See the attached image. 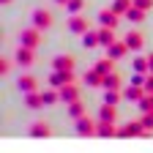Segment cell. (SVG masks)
<instances>
[{"instance_id":"cell-3","label":"cell","mask_w":153,"mask_h":153,"mask_svg":"<svg viewBox=\"0 0 153 153\" xmlns=\"http://www.w3.org/2000/svg\"><path fill=\"white\" fill-rule=\"evenodd\" d=\"M74 82V71H55L49 76V85L52 88H63V85H71Z\"/></svg>"},{"instance_id":"cell-19","label":"cell","mask_w":153,"mask_h":153,"mask_svg":"<svg viewBox=\"0 0 153 153\" xmlns=\"http://www.w3.org/2000/svg\"><path fill=\"white\" fill-rule=\"evenodd\" d=\"M101 41H99V30H88V33H82V47H88V49H93V47H99Z\"/></svg>"},{"instance_id":"cell-14","label":"cell","mask_w":153,"mask_h":153,"mask_svg":"<svg viewBox=\"0 0 153 153\" xmlns=\"http://www.w3.org/2000/svg\"><path fill=\"white\" fill-rule=\"evenodd\" d=\"M22 47H30V49L38 47V27H30L22 33Z\"/></svg>"},{"instance_id":"cell-18","label":"cell","mask_w":153,"mask_h":153,"mask_svg":"<svg viewBox=\"0 0 153 153\" xmlns=\"http://www.w3.org/2000/svg\"><path fill=\"white\" fill-rule=\"evenodd\" d=\"M25 104L30 107V109H41V104H44V96L41 93H25Z\"/></svg>"},{"instance_id":"cell-16","label":"cell","mask_w":153,"mask_h":153,"mask_svg":"<svg viewBox=\"0 0 153 153\" xmlns=\"http://www.w3.org/2000/svg\"><path fill=\"white\" fill-rule=\"evenodd\" d=\"M99 120H107V123H115V120H118V109H115V104H104L101 107Z\"/></svg>"},{"instance_id":"cell-33","label":"cell","mask_w":153,"mask_h":153,"mask_svg":"<svg viewBox=\"0 0 153 153\" xmlns=\"http://www.w3.org/2000/svg\"><path fill=\"white\" fill-rule=\"evenodd\" d=\"M8 71H11V60H6V57H3V60H0V74L6 76Z\"/></svg>"},{"instance_id":"cell-37","label":"cell","mask_w":153,"mask_h":153,"mask_svg":"<svg viewBox=\"0 0 153 153\" xmlns=\"http://www.w3.org/2000/svg\"><path fill=\"white\" fill-rule=\"evenodd\" d=\"M3 3H11V0H3Z\"/></svg>"},{"instance_id":"cell-34","label":"cell","mask_w":153,"mask_h":153,"mask_svg":"<svg viewBox=\"0 0 153 153\" xmlns=\"http://www.w3.org/2000/svg\"><path fill=\"white\" fill-rule=\"evenodd\" d=\"M145 90H148V93H153V74H148V76H145Z\"/></svg>"},{"instance_id":"cell-22","label":"cell","mask_w":153,"mask_h":153,"mask_svg":"<svg viewBox=\"0 0 153 153\" xmlns=\"http://www.w3.org/2000/svg\"><path fill=\"white\" fill-rule=\"evenodd\" d=\"M131 6H134V0H115V3H112V11L118 14V16H126V11Z\"/></svg>"},{"instance_id":"cell-10","label":"cell","mask_w":153,"mask_h":153,"mask_svg":"<svg viewBox=\"0 0 153 153\" xmlns=\"http://www.w3.org/2000/svg\"><path fill=\"white\" fill-rule=\"evenodd\" d=\"M55 71H74V57L71 55H57L55 60H52Z\"/></svg>"},{"instance_id":"cell-17","label":"cell","mask_w":153,"mask_h":153,"mask_svg":"<svg viewBox=\"0 0 153 153\" xmlns=\"http://www.w3.org/2000/svg\"><path fill=\"white\" fill-rule=\"evenodd\" d=\"M99 41L104 44V47H109V44H115V27H99Z\"/></svg>"},{"instance_id":"cell-32","label":"cell","mask_w":153,"mask_h":153,"mask_svg":"<svg viewBox=\"0 0 153 153\" xmlns=\"http://www.w3.org/2000/svg\"><path fill=\"white\" fill-rule=\"evenodd\" d=\"M134 6H137V8H142V11H148V8L153 6V0H134Z\"/></svg>"},{"instance_id":"cell-2","label":"cell","mask_w":153,"mask_h":153,"mask_svg":"<svg viewBox=\"0 0 153 153\" xmlns=\"http://www.w3.org/2000/svg\"><path fill=\"white\" fill-rule=\"evenodd\" d=\"M90 27H88V19L85 16H79V14H74L71 19H68V33H74V36H82V33H88Z\"/></svg>"},{"instance_id":"cell-15","label":"cell","mask_w":153,"mask_h":153,"mask_svg":"<svg viewBox=\"0 0 153 153\" xmlns=\"http://www.w3.org/2000/svg\"><path fill=\"white\" fill-rule=\"evenodd\" d=\"M16 85H19V90H22V93H33L38 82H36V76H30V74H22V76H19V82H16Z\"/></svg>"},{"instance_id":"cell-13","label":"cell","mask_w":153,"mask_h":153,"mask_svg":"<svg viewBox=\"0 0 153 153\" xmlns=\"http://www.w3.org/2000/svg\"><path fill=\"white\" fill-rule=\"evenodd\" d=\"M96 134H99V137H118V128H115V123L99 120L96 123Z\"/></svg>"},{"instance_id":"cell-26","label":"cell","mask_w":153,"mask_h":153,"mask_svg":"<svg viewBox=\"0 0 153 153\" xmlns=\"http://www.w3.org/2000/svg\"><path fill=\"white\" fill-rule=\"evenodd\" d=\"M126 19H131V22H142V19H145V11L137 8V6H131V8L126 11Z\"/></svg>"},{"instance_id":"cell-7","label":"cell","mask_w":153,"mask_h":153,"mask_svg":"<svg viewBox=\"0 0 153 153\" xmlns=\"http://www.w3.org/2000/svg\"><path fill=\"white\" fill-rule=\"evenodd\" d=\"M145 96H148V90H145L142 85H134V82H131V88L123 90V99H126V101H142Z\"/></svg>"},{"instance_id":"cell-21","label":"cell","mask_w":153,"mask_h":153,"mask_svg":"<svg viewBox=\"0 0 153 153\" xmlns=\"http://www.w3.org/2000/svg\"><path fill=\"white\" fill-rule=\"evenodd\" d=\"M49 134H52V128L47 123H33L30 126V137H49Z\"/></svg>"},{"instance_id":"cell-11","label":"cell","mask_w":153,"mask_h":153,"mask_svg":"<svg viewBox=\"0 0 153 153\" xmlns=\"http://www.w3.org/2000/svg\"><path fill=\"white\" fill-rule=\"evenodd\" d=\"M33 60H36V57H33V49H30V47H19V49H16V63H19V66L27 68V66H33Z\"/></svg>"},{"instance_id":"cell-29","label":"cell","mask_w":153,"mask_h":153,"mask_svg":"<svg viewBox=\"0 0 153 153\" xmlns=\"http://www.w3.org/2000/svg\"><path fill=\"white\" fill-rule=\"evenodd\" d=\"M41 96H44V104H57L60 101V90H47Z\"/></svg>"},{"instance_id":"cell-4","label":"cell","mask_w":153,"mask_h":153,"mask_svg":"<svg viewBox=\"0 0 153 153\" xmlns=\"http://www.w3.org/2000/svg\"><path fill=\"white\" fill-rule=\"evenodd\" d=\"M76 123V134H79V137H90V134H96V123L88 118V115H82L79 120H74Z\"/></svg>"},{"instance_id":"cell-20","label":"cell","mask_w":153,"mask_h":153,"mask_svg":"<svg viewBox=\"0 0 153 153\" xmlns=\"http://www.w3.org/2000/svg\"><path fill=\"white\" fill-rule=\"evenodd\" d=\"M85 82H88V85H93V88H104V74H99V71L93 68V71H88V74H85Z\"/></svg>"},{"instance_id":"cell-1","label":"cell","mask_w":153,"mask_h":153,"mask_svg":"<svg viewBox=\"0 0 153 153\" xmlns=\"http://www.w3.org/2000/svg\"><path fill=\"white\" fill-rule=\"evenodd\" d=\"M145 126H142V120H134V123H126L123 128H118V137H123V140H128V137H145Z\"/></svg>"},{"instance_id":"cell-12","label":"cell","mask_w":153,"mask_h":153,"mask_svg":"<svg viewBox=\"0 0 153 153\" xmlns=\"http://www.w3.org/2000/svg\"><path fill=\"white\" fill-rule=\"evenodd\" d=\"M99 22H101L104 27H118V22H120V19H118V14H115L112 8H104V11L99 14Z\"/></svg>"},{"instance_id":"cell-8","label":"cell","mask_w":153,"mask_h":153,"mask_svg":"<svg viewBox=\"0 0 153 153\" xmlns=\"http://www.w3.org/2000/svg\"><path fill=\"white\" fill-rule=\"evenodd\" d=\"M123 41L128 44V49L140 52V49L145 47V36H142V33H137V30H131V33H126V38H123Z\"/></svg>"},{"instance_id":"cell-5","label":"cell","mask_w":153,"mask_h":153,"mask_svg":"<svg viewBox=\"0 0 153 153\" xmlns=\"http://www.w3.org/2000/svg\"><path fill=\"white\" fill-rule=\"evenodd\" d=\"M126 55H128V44L126 41H115V44L107 47V57H112V60H120Z\"/></svg>"},{"instance_id":"cell-31","label":"cell","mask_w":153,"mask_h":153,"mask_svg":"<svg viewBox=\"0 0 153 153\" xmlns=\"http://www.w3.org/2000/svg\"><path fill=\"white\" fill-rule=\"evenodd\" d=\"M142 126H145V128H153V109H148V112L142 115Z\"/></svg>"},{"instance_id":"cell-35","label":"cell","mask_w":153,"mask_h":153,"mask_svg":"<svg viewBox=\"0 0 153 153\" xmlns=\"http://www.w3.org/2000/svg\"><path fill=\"white\" fill-rule=\"evenodd\" d=\"M148 71H150V74H153V52H150V55H148Z\"/></svg>"},{"instance_id":"cell-23","label":"cell","mask_w":153,"mask_h":153,"mask_svg":"<svg viewBox=\"0 0 153 153\" xmlns=\"http://www.w3.org/2000/svg\"><path fill=\"white\" fill-rule=\"evenodd\" d=\"M120 99H123V93H120V90H112V88H107L104 104H115V107H118V104H120Z\"/></svg>"},{"instance_id":"cell-6","label":"cell","mask_w":153,"mask_h":153,"mask_svg":"<svg viewBox=\"0 0 153 153\" xmlns=\"http://www.w3.org/2000/svg\"><path fill=\"white\" fill-rule=\"evenodd\" d=\"M33 25H36L38 30L49 27V25H52V14H49V11H44V8H36V11H33Z\"/></svg>"},{"instance_id":"cell-36","label":"cell","mask_w":153,"mask_h":153,"mask_svg":"<svg viewBox=\"0 0 153 153\" xmlns=\"http://www.w3.org/2000/svg\"><path fill=\"white\" fill-rule=\"evenodd\" d=\"M55 3H63V6H66V3H68V0H55Z\"/></svg>"},{"instance_id":"cell-9","label":"cell","mask_w":153,"mask_h":153,"mask_svg":"<svg viewBox=\"0 0 153 153\" xmlns=\"http://www.w3.org/2000/svg\"><path fill=\"white\" fill-rule=\"evenodd\" d=\"M60 90V101L71 104V101H79V88L76 85H63V88H57Z\"/></svg>"},{"instance_id":"cell-30","label":"cell","mask_w":153,"mask_h":153,"mask_svg":"<svg viewBox=\"0 0 153 153\" xmlns=\"http://www.w3.org/2000/svg\"><path fill=\"white\" fill-rule=\"evenodd\" d=\"M82 6H85V0H68V3H66L68 14H79V11H82Z\"/></svg>"},{"instance_id":"cell-27","label":"cell","mask_w":153,"mask_h":153,"mask_svg":"<svg viewBox=\"0 0 153 153\" xmlns=\"http://www.w3.org/2000/svg\"><path fill=\"white\" fill-rule=\"evenodd\" d=\"M96 71H99V74H112V57L99 60V63H96Z\"/></svg>"},{"instance_id":"cell-25","label":"cell","mask_w":153,"mask_h":153,"mask_svg":"<svg viewBox=\"0 0 153 153\" xmlns=\"http://www.w3.org/2000/svg\"><path fill=\"white\" fill-rule=\"evenodd\" d=\"M82 115H85V109H82L79 101H71V104H68V118H71V120H79Z\"/></svg>"},{"instance_id":"cell-28","label":"cell","mask_w":153,"mask_h":153,"mask_svg":"<svg viewBox=\"0 0 153 153\" xmlns=\"http://www.w3.org/2000/svg\"><path fill=\"white\" fill-rule=\"evenodd\" d=\"M134 71L137 74H150L148 71V57H134Z\"/></svg>"},{"instance_id":"cell-24","label":"cell","mask_w":153,"mask_h":153,"mask_svg":"<svg viewBox=\"0 0 153 153\" xmlns=\"http://www.w3.org/2000/svg\"><path fill=\"white\" fill-rule=\"evenodd\" d=\"M104 88H112V90H120V76L118 74H104Z\"/></svg>"}]
</instances>
